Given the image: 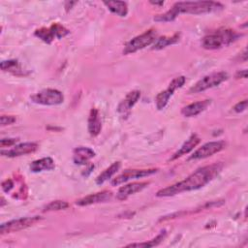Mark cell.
Listing matches in <instances>:
<instances>
[{
    "instance_id": "obj_1",
    "label": "cell",
    "mask_w": 248,
    "mask_h": 248,
    "mask_svg": "<svg viewBox=\"0 0 248 248\" xmlns=\"http://www.w3.org/2000/svg\"><path fill=\"white\" fill-rule=\"evenodd\" d=\"M223 169L222 163H214L202 167L188 175L185 179L159 190L156 197H171L183 192L200 189L215 178Z\"/></svg>"
},
{
    "instance_id": "obj_30",
    "label": "cell",
    "mask_w": 248,
    "mask_h": 248,
    "mask_svg": "<svg viewBox=\"0 0 248 248\" xmlns=\"http://www.w3.org/2000/svg\"><path fill=\"white\" fill-rule=\"evenodd\" d=\"M17 140H18V139H2L0 140V144H1V147L11 146V145L15 144Z\"/></svg>"
},
{
    "instance_id": "obj_20",
    "label": "cell",
    "mask_w": 248,
    "mask_h": 248,
    "mask_svg": "<svg viewBox=\"0 0 248 248\" xmlns=\"http://www.w3.org/2000/svg\"><path fill=\"white\" fill-rule=\"evenodd\" d=\"M104 4L107 8L118 16H126L128 14V6L124 1H105Z\"/></svg>"
},
{
    "instance_id": "obj_14",
    "label": "cell",
    "mask_w": 248,
    "mask_h": 248,
    "mask_svg": "<svg viewBox=\"0 0 248 248\" xmlns=\"http://www.w3.org/2000/svg\"><path fill=\"white\" fill-rule=\"evenodd\" d=\"M148 185H149V182H145V181L144 182H134L131 184H127L125 186H122L118 190V192L116 194V198H117V200H120V201L126 200L131 195H134V194L141 191Z\"/></svg>"
},
{
    "instance_id": "obj_32",
    "label": "cell",
    "mask_w": 248,
    "mask_h": 248,
    "mask_svg": "<svg viewBox=\"0 0 248 248\" xmlns=\"http://www.w3.org/2000/svg\"><path fill=\"white\" fill-rule=\"evenodd\" d=\"M247 78V72H246V70H243V71H240V72H238L237 74H236V78Z\"/></svg>"
},
{
    "instance_id": "obj_11",
    "label": "cell",
    "mask_w": 248,
    "mask_h": 248,
    "mask_svg": "<svg viewBox=\"0 0 248 248\" xmlns=\"http://www.w3.org/2000/svg\"><path fill=\"white\" fill-rule=\"evenodd\" d=\"M38 144L35 142H23L17 145H15L13 148L8 150H1V154L6 157H18L22 155H26L37 150Z\"/></svg>"
},
{
    "instance_id": "obj_15",
    "label": "cell",
    "mask_w": 248,
    "mask_h": 248,
    "mask_svg": "<svg viewBox=\"0 0 248 248\" xmlns=\"http://www.w3.org/2000/svg\"><path fill=\"white\" fill-rule=\"evenodd\" d=\"M200 138L196 135L193 134L189 137V139L181 145V147L170 158V161H173L179 157H181L182 155L188 154L190 151H192L199 143H200Z\"/></svg>"
},
{
    "instance_id": "obj_16",
    "label": "cell",
    "mask_w": 248,
    "mask_h": 248,
    "mask_svg": "<svg viewBox=\"0 0 248 248\" xmlns=\"http://www.w3.org/2000/svg\"><path fill=\"white\" fill-rule=\"evenodd\" d=\"M101 129L102 121L99 110L95 108H92L88 116V132L92 137H96L101 132Z\"/></svg>"
},
{
    "instance_id": "obj_9",
    "label": "cell",
    "mask_w": 248,
    "mask_h": 248,
    "mask_svg": "<svg viewBox=\"0 0 248 248\" xmlns=\"http://www.w3.org/2000/svg\"><path fill=\"white\" fill-rule=\"evenodd\" d=\"M226 146V142L224 140H217V141H209L202 145L198 148L194 153L188 158V161L191 160H200L204 159L209 156H212L215 153L220 152Z\"/></svg>"
},
{
    "instance_id": "obj_21",
    "label": "cell",
    "mask_w": 248,
    "mask_h": 248,
    "mask_svg": "<svg viewBox=\"0 0 248 248\" xmlns=\"http://www.w3.org/2000/svg\"><path fill=\"white\" fill-rule=\"evenodd\" d=\"M119 168H120V162H114L112 165H110L108 169H106L103 172H101L96 177V179H95L96 183L98 185H101V184L105 183L106 181L110 179L113 174L116 173V171L119 170Z\"/></svg>"
},
{
    "instance_id": "obj_12",
    "label": "cell",
    "mask_w": 248,
    "mask_h": 248,
    "mask_svg": "<svg viewBox=\"0 0 248 248\" xmlns=\"http://www.w3.org/2000/svg\"><path fill=\"white\" fill-rule=\"evenodd\" d=\"M112 197V193L110 191H102L95 194H90L88 196H85L76 202V204L79 206H86L93 203H99V202H105Z\"/></svg>"
},
{
    "instance_id": "obj_25",
    "label": "cell",
    "mask_w": 248,
    "mask_h": 248,
    "mask_svg": "<svg viewBox=\"0 0 248 248\" xmlns=\"http://www.w3.org/2000/svg\"><path fill=\"white\" fill-rule=\"evenodd\" d=\"M69 207V203L64 201H53L47 203L44 207V211H53V210H62Z\"/></svg>"
},
{
    "instance_id": "obj_28",
    "label": "cell",
    "mask_w": 248,
    "mask_h": 248,
    "mask_svg": "<svg viewBox=\"0 0 248 248\" xmlns=\"http://www.w3.org/2000/svg\"><path fill=\"white\" fill-rule=\"evenodd\" d=\"M16 122V117L13 115H2L1 116V126L11 125Z\"/></svg>"
},
{
    "instance_id": "obj_19",
    "label": "cell",
    "mask_w": 248,
    "mask_h": 248,
    "mask_svg": "<svg viewBox=\"0 0 248 248\" xmlns=\"http://www.w3.org/2000/svg\"><path fill=\"white\" fill-rule=\"evenodd\" d=\"M29 168L32 172H40L43 170H51L55 168V165L54 161L50 157H45L33 161Z\"/></svg>"
},
{
    "instance_id": "obj_29",
    "label": "cell",
    "mask_w": 248,
    "mask_h": 248,
    "mask_svg": "<svg viewBox=\"0 0 248 248\" xmlns=\"http://www.w3.org/2000/svg\"><path fill=\"white\" fill-rule=\"evenodd\" d=\"M247 108V100H243L238 102L234 107H233V110L235 112H242L243 110H245Z\"/></svg>"
},
{
    "instance_id": "obj_18",
    "label": "cell",
    "mask_w": 248,
    "mask_h": 248,
    "mask_svg": "<svg viewBox=\"0 0 248 248\" xmlns=\"http://www.w3.org/2000/svg\"><path fill=\"white\" fill-rule=\"evenodd\" d=\"M95 156V152L89 148V147H84V146H79L77 147L74 150V162L75 164L78 165H84L86 164L91 158Z\"/></svg>"
},
{
    "instance_id": "obj_7",
    "label": "cell",
    "mask_w": 248,
    "mask_h": 248,
    "mask_svg": "<svg viewBox=\"0 0 248 248\" xmlns=\"http://www.w3.org/2000/svg\"><path fill=\"white\" fill-rule=\"evenodd\" d=\"M185 81H186V78H185L184 76H179V77L174 78L170 81V83L169 84V87H168L166 90L160 92V93L156 96V99H155L156 108H157L158 109H163V108L167 106V104L169 103L170 97L173 95V92H174L176 89L182 87V86L184 85Z\"/></svg>"
},
{
    "instance_id": "obj_27",
    "label": "cell",
    "mask_w": 248,
    "mask_h": 248,
    "mask_svg": "<svg viewBox=\"0 0 248 248\" xmlns=\"http://www.w3.org/2000/svg\"><path fill=\"white\" fill-rule=\"evenodd\" d=\"M50 27H51V29H52V31H53V33H54L55 38L61 39V38H63V37H65L66 35L69 34V30L66 29V28H65L63 25H61V24L54 23V24H52Z\"/></svg>"
},
{
    "instance_id": "obj_23",
    "label": "cell",
    "mask_w": 248,
    "mask_h": 248,
    "mask_svg": "<svg viewBox=\"0 0 248 248\" xmlns=\"http://www.w3.org/2000/svg\"><path fill=\"white\" fill-rule=\"evenodd\" d=\"M167 235L166 231H162L155 238L149 240L148 242H141V243H132V244H128L127 247H144V248H149V247H153L158 245Z\"/></svg>"
},
{
    "instance_id": "obj_33",
    "label": "cell",
    "mask_w": 248,
    "mask_h": 248,
    "mask_svg": "<svg viewBox=\"0 0 248 248\" xmlns=\"http://www.w3.org/2000/svg\"><path fill=\"white\" fill-rule=\"evenodd\" d=\"M150 3L153 4V5H160V6L164 5V1H160V2H157V1H150Z\"/></svg>"
},
{
    "instance_id": "obj_6",
    "label": "cell",
    "mask_w": 248,
    "mask_h": 248,
    "mask_svg": "<svg viewBox=\"0 0 248 248\" xmlns=\"http://www.w3.org/2000/svg\"><path fill=\"white\" fill-rule=\"evenodd\" d=\"M33 103L45 106L60 105L64 101V95L57 89L46 88L43 89L30 97Z\"/></svg>"
},
{
    "instance_id": "obj_3",
    "label": "cell",
    "mask_w": 248,
    "mask_h": 248,
    "mask_svg": "<svg viewBox=\"0 0 248 248\" xmlns=\"http://www.w3.org/2000/svg\"><path fill=\"white\" fill-rule=\"evenodd\" d=\"M239 37L235 31L232 29H224L206 35L202 41V46L205 49H217L228 46Z\"/></svg>"
},
{
    "instance_id": "obj_8",
    "label": "cell",
    "mask_w": 248,
    "mask_h": 248,
    "mask_svg": "<svg viewBox=\"0 0 248 248\" xmlns=\"http://www.w3.org/2000/svg\"><path fill=\"white\" fill-rule=\"evenodd\" d=\"M41 220L40 216H33V217H24V218H19L16 220H12L6 223H3L0 227V233L5 234V233H11L15 232L23 229H26L38 221Z\"/></svg>"
},
{
    "instance_id": "obj_10",
    "label": "cell",
    "mask_w": 248,
    "mask_h": 248,
    "mask_svg": "<svg viewBox=\"0 0 248 248\" xmlns=\"http://www.w3.org/2000/svg\"><path fill=\"white\" fill-rule=\"evenodd\" d=\"M158 169H149V170H126L124 172H122L121 174L117 175L115 178H113L111 180V185L112 186H116L119 184H122L124 182H127L131 179H135V178H140V177H144V176H148L151 175L155 172H157Z\"/></svg>"
},
{
    "instance_id": "obj_13",
    "label": "cell",
    "mask_w": 248,
    "mask_h": 248,
    "mask_svg": "<svg viewBox=\"0 0 248 248\" xmlns=\"http://www.w3.org/2000/svg\"><path fill=\"white\" fill-rule=\"evenodd\" d=\"M210 104H211V100H209V99L192 103V104L182 108L181 114L185 117L196 116V115L200 114L201 112H202L203 110H205Z\"/></svg>"
},
{
    "instance_id": "obj_5",
    "label": "cell",
    "mask_w": 248,
    "mask_h": 248,
    "mask_svg": "<svg viewBox=\"0 0 248 248\" xmlns=\"http://www.w3.org/2000/svg\"><path fill=\"white\" fill-rule=\"evenodd\" d=\"M228 78V74L225 72H216L204 76L197 81L189 90L190 93H200L209 88L215 87Z\"/></svg>"
},
{
    "instance_id": "obj_31",
    "label": "cell",
    "mask_w": 248,
    "mask_h": 248,
    "mask_svg": "<svg viewBox=\"0 0 248 248\" xmlns=\"http://www.w3.org/2000/svg\"><path fill=\"white\" fill-rule=\"evenodd\" d=\"M14 187V182L11 179H7L4 182H2V189L4 192L8 193L10 192V190Z\"/></svg>"
},
{
    "instance_id": "obj_26",
    "label": "cell",
    "mask_w": 248,
    "mask_h": 248,
    "mask_svg": "<svg viewBox=\"0 0 248 248\" xmlns=\"http://www.w3.org/2000/svg\"><path fill=\"white\" fill-rule=\"evenodd\" d=\"M1 69L3 71H10L16 74V72L20 71L19 64L17 60L12 59V60H7V61H2L1 62Z\"/></svg>"
},
{
    "instance_id": "obj_22",
    "label": "cell",
    "mask_w": 248,
    "mask_h": 248,
    "mask_svg": "<svg viewBox=\"0 0 248 248\" xmlns=\"http://www.w3.org/2000/svg\"><path fill=\"white\" fill-rule=\"evenodd\" d=\"M179 37L180 34L179 33H175L174 35H172L171 37H168V36H163L160 38H157V40L153 43V46L152 49H162L170 45L175 44L179 41Z\"/></svg>"
},
{
    "instance_id": "obj_4",
    "label": "cell",
    "mask_w": 248,
    "mask_h": 248,
    "mask_svg": "<svg viewBox=\"0 0 248 248\" xmlns=\"http://www.w3.org/2000/svg\"><path fill=\"white\" fill-rule=\"evenodd\" d=\"M158 35L155 29H149L145 31L144 33L133 38L130 40L124 46L123 53L124 54H130L134 53L140 49H142L150 45H153V43L157 40Z\"/></svg>"
},
{
    "instance_id": "obj_17",
    "label": "cell",
    "mask_w": 248,
    "mask_h": 248,
    "mask_svg": "<svg viewBox=\"0 0 248 248\" xmlns=\"http://www.w3.org/2000/svg\"><path fill=\"white\" fill-rule=\"evenodd\" d=\"M140 98V91L133 90L129 92L126 95V97L121 101V103L118 105L117 110L121 113H125L129 111L136 105V103L139 101Z\"/></svg>"
},
{
    "instance_id": "obj_24",
    "label": "cell",
    "mask_w": 248,
    "mask_h": 248,
    "mask_svg": "<svg viewBox=\"0 0 248 248\" xmlns=\"http://www.w3.org/2000/svg\"><path fill=\"white\" fill-rule=\"evenodd\" d=\"M35 36L38 37L39 39H41L42 41H44L46 44H50L54 40V38H55L54 33H53L51 27H49V28L43 27V28L37 29L35 31Z\"/></svg>"
},
{
    "instance_id": "obj_2",
    "label": "cell",
    "mask_w": 248,
    "mask_h": 248,
    "mask_svg": "<svg viewBox=\"0 0 248 248\" xmlns=\"http://www.w3.org/2000/svg\"><path fill=\"white\" fill-rule=\"evenodd\" d=\"M223 5L213 1H186L176 2L165 14L158 15L154 17L155 21H171L180 14L201 15L222 9Z\"/></svg>"
}]
</instances>
